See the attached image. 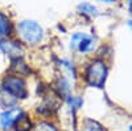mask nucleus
I'll list each match as a JSON object with an SVG mask.
<instances>
[{
	"label": "nucleus",
	"instance_id": "obj_20",
	"mask_svg": "<svg viewBox=\"0 0 132 131\" xmlns=\"http://www.w3.org/2000/svg\"><path fill=\"white\" fill-rule=\"evenodd\" d=\"M127 25H128V28L132 30V19L131 20H128V23H127Z\"/></svg>",
	"mask_w": 132,
	"mask_h": 131
},
{
	"label": "nucleus",
	"instance_id": "obj_5",
	"mask_svg": "<svg viewBox=\"0 0 132 131\" xmlns=\"http://www.w3.org/2000/svg\"><path fill=\"white\" fill-rule=\"evenodd\" d=\"M3 53L12 60V58H17V57H23L24 53V47L17 38L13 40L11 38H4V47H3Z\"/></svg>",
	"mask_w": 132,
	"mask_h": 131
},
{
	"label": "nucleus",
	"instance_id": "obj_15",
	"mask_svg": "<svg viewBox=\"0 0 132 131\" xmlns=\"http://www.w3.org/2000/svg\"><path fill=\"white\" fill-rule=\"evenodd\" d=\"M83 130L85 131H104L103 126L101 123H98L96 121H93V119H86L83 122Z\"/></svg>",
	"mask_w": 132,
	"mask_h": 131
},
{
	"label": "nucleus",
	"instance_id": "obj_8",
	"mask_svg": "<svg viewBox=\"0 0 132 131\" xmlns=\"http://www.w3.org/2000/svg\"><path fill=\"white\" fill-rule=\"evenodd\" d=\"M17 98L13 97L9 91H7L4 87L0 86V107L2 109H8L12 107L15 105H17Z\"/></svg>",
	"mask_w": 132,
	"mask_h": 131
},
{
	"label": "nucleus",
	"instance_id": "obj_16",
	"mask_svg": "<svg viewBox=\"0 0 132 131\" xmlns=\"http://www.w3.org/2000/svg\"><path fill=\"white\" fill-rule=\"evenodd\" d=\"M35 131H58V128L54 126L53 123H50V122L42 121V122H40V123L36 125Z\"/></svg>",
	"mask_w": 132,
	"mask_h": 131
},
{
	"label": "nucleus",
	"instance_id": "obj_21",
	"mask_svg": "<svg viewBox=\"0 0 132 131\" xmlns=\"http://www.w3.org/2000/svg\"><path fill=\"white\" fill-rule=\"evenodd\" d=\"M129 131H132V123H131V126H129Z\"/></svg>",
	"mask_w": 132,
	"mask_h": 131
},
{
	"label": "nucleus",
	"instance_id": "obj_22",
	"mask_svg": "<svg viewBox=\"0 0 132 131\" xmlns=\"http://www.w3.org/2000/svg\"><path fill=\"white\" fill-rule=\"evenodd\" d=\"M15 131H24V130H17V128H16V130H15Z\"/></svg>",
	"mask_w": 132,
	"mask_h": 131
},
{
	"label": "nucleus",
	"instance_id": "obj_6",
	"mask_svg": "<svg viewBox=\"0 0 132 131\" xmlns=\"http://www.w3.org/2000/svg\"><path fill=\"white\" fill-rule=\"evenodd\" d=\"M15 35V23L4 11H0V37L11 38Z\"/></svg>",
	"mask_w": 132,
	"mask_h": 131
},
{
	"label": "nucleus",
	"instance_id": "obj_10",
	"mask_svg": "<svg viewBox=\"0 0 132 131\" xmlns=\"http://www.w3.org/2000/svg\"><path fill=\"white\" fill-rule=\"evenodd\" d=\"M77 11H78L79 13L85 15V16H89V17H94V16H96V15L99 13V12H98V8H96L94 4L89 3V2H82V3H79L78 7H77Z\"/></svg>",
	"mask_w": 132,
	"mask_h": 131
},
{
	"label": "nucleus",
	"instance_id": "obj_9",
	"mask_svg": "<svg viewBox=\"0 0 132 131\" xmlns=\"http://www.w3.org/2000/svg\"><path fill=\"white\" fill-rule=\"evenodd\" d=\"M96 38L93 37V36H89V35H86V37L82 40V42L79 44V47L78 49H77V52H79V53H90L93 52L95 48H96Z\"/></svg>",
	"mask_w": 132,
	"mask_h": 131
},
{
	"label": "nucleus",
	"instance_id": "obj_12",
	"mask_svg": "<svg viewBox=\"0 0 132 131\" xmlns=\"http://www.w3.org/2000/svg\"><path fill=\"white\" fill-rule=\"evenodd\" d=\"M86 35L87 33H85V32H74V33L70 36V38H69V49L73 50V52H77L79 44L86 37Z\"/></svg>",
	"mask_w": 132,
	"mask_h": 131
},
{
	"label": "nucleus",
	"instance_id": "obj_14",
	"mask_svg": "<svg viewBox=\"0 0 132 131\" xmlns=\"http://www.w3.org/2000/svg\"><path fill=\"white\" fill-rule=\"evenodd\" d=\"M57 89H58V93H60V94H62L63 97L70 95L71 85H70L69 80H68V78H65V77L58 78V81H57Z\"/></svg>",
	"mask_w": 132,
	"mask_h": 131
},
{
	"label": "nucleus",
	"instance_id": "obj_1",
	"mask_svg": "<svg viewBox=\"0 0 132 131\" xmlns=\"http://www.w3.org/2000/svg\"><path fill=\"white\" fill-rule=\"evenodd\" d=\"M15 35L16 38L23 45L37 47L44 41L45 30H44L42 25L37 23L36 20L24 19L15 24Z\"/></svg>",
	"mask_w": 132,
	"mask_h": 131
},
{
	"label": "nucleus",
	"instance_id": "obj_7",
	"mask_svg": "<svg viewBox=\"0 0 132 131\" xmlns=\"http://www.w3.org/2000/svg\"><path fill=\"white\" fill-rule=\"evenodd\" d=\"M11 72L23 77V75H29L30 69H29V65L23 61V57H17L11 60Z\"/></svg>",
	"mask_w": 132,
	"mask_h": 131
},
{
	"label": "nucleus",
	"instance_id": "obj_13",
	"mask_svg": "<svg viewBox=\"0 0 132 131\" xmlns=\"http://www.w3.org/2000/svg\"><path fill=\"white\" fill-rule=\"evenodd\" d=\"M66 102H68V106H69V110L74 114L78 109H81V106L83 105V99L82 97H78V95H68L66 97Z\"/></svg>",
	"mask_w": 132,
	"mask_h": 131
},
{
	"label": "nucleus",
	"instance_id": "obj_3",
	"mask_svg": "<svg viewBox=\"0 0 132 131\" xmlns=\"http://www.w3.org/2000/svg\"><path fill=\"white\" fill-rule=\"evenodd\" d=\"M0 86L4 87L7 91H9L17 99H25L28 97L27 82L21 75H17L13 73L5 74L2 80V82H0Z\"/></svg>",
	"mask_w": 132,
	"mask_h": 131
},
{
	"label": "nucleus",
	"instance_id": "obj_19",
	"mask_svg": "<svg viewBox=\"0 0 132 131\" xmlns=\"http://www.w3.org/2000/svg\"><path fill=\"white\" fill-rule=\"evenodd\" d=\"M128 11H129V15L132 16V0H128Z\"/></svg>",
	"mask_w": 132,
	"mask_h": 131
},
{
	"label": "nucleus",
	"instance_id": "obj_2",
	"mask_svg": "<svg viewBox=\"0 0 132 131\" xmlns=\"http://www.w3.org/2000/svg\"><path fill=\"white\" fill-rule=\"evenodd\" d=\"M107 65L103 60H94L89 64L85 72V80L89 86L102 87L107 78Z\"/></svg>",
	"mask_w": 132,
	"mask_h": 131
},
{
	"label": "nucleus",
	"instance_id": "obj_4",
	"mask_svg": "<svg viewBox=\"0 0 132 131\" xmlns=\"http://www.w3.org/2000/svg\"><path fill=\"white\" fill-rule=\"evenodd\" d=\"M25 115L27 114L24 113V110L17 105H15L12 107H8V109H4V110L0 113V127L5 131L13 128V127H17L19 123L21 122V119Z\"/></svg>",
	"mask_w": 132,
	"mask_h": 131
},
{
	"label": "nucleus",
	"instance_id": "obj_17",
	"mask_svg": "<svg viewBox=\"0 0 132 131\" xmlns=\"http://www.w3.org/2000/svg\"><path fill=\"white\" fill-rule=\"evenodd\" d=\"M98 2L104 3V4H112V3H115V2H116V0H98Z\"/></svg>",
	"mask_w": 132,
	"mask_h": 131
},
{
	"label": "nucleus",
	"instance_id": "obj_11",
	"mask_svg": "<svg viewBox=\"0 0 132 131\" xmlns=\"http://www.w3.org/2000/svg\"><path fill=\"white\" fill-rule=\"evenodd\" d=\"M60 66L65 70V73L68 74L69 77H73V78L77 77V68H75V65L71 60H69V58L60 60Z\"/></svg>",
	"mask_w": 132,
	"mask_h": 131
},
{
	"label": "nucleus",
	"instance_id": "obj_18",
	"mask_svg": "<svg viewBox=\"0 0 132 131\" xmlns=\"http://www.w3.org/2000/svg\"><path fill=\"white\" fill-rule=\"evenodd\" d=\"M3 47H4V38L0 37V53H3Z\"/></svg>",
	"mask_w": 132,
	"mask_h": 131
}]
</instances>
